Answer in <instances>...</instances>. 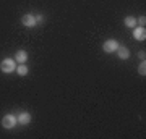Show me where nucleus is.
Masks as SVG:
<instances>
[{"instance_id":"nucleus-1","label":"nucleus","mask_w":146,"mask_h":139,"mask_svg":"<svg viewBox=\"0 0 146 139\" xmlns=\"http://www.w3.org/2000/svg\"><path fill=\"white\" fill-rule=\"evenodd\" d=\"M0 70L2 73H13L16 70V60L15 58H3L2 62H0Z\"/></svg>"},{"instance_id":"nucleus-2","label":"nucleus","mask_w":146,"mask_h":139,"mask_svg":"<svg viewBox=\"0 0 146 139\" xmlns=\"http://www.w3.org/2000/svg\"><path fill=\"white\" fill-rule=\"evenodd\" d=\"M16 125H18L16 115H13V113H7V115H3V118H2V126H3L5 129H15Z\"/></svg>"},{"instance_id":"nucleus-3","label":"nucleus","mask_w":146,"mask_h":139,"mask_svg":"<svg viewBox=\"0 0 146 139\" xmlns=\"http://www.w3.org/2000/svg\"><path fill=\"white\" fill-rule=\"evenodd\" d=\"M117 47H119V42L115 41V39H107V41L102 44V50L106 53H114L117 50Z\"/></svg>"},{"instance_id":"nucleus-4","label":"nucleus","mask_w":146,"mask_h":139,"mask_svg":"<svg viewBox=\"0 0 146 139\" xmlns=\"http://www.w3.org/2000/svg\"><path fill=\"white\" fill-rule=\"evenodd\" d=\"M21 23H23V26H26V28H34L37 24L36 16L31 15V13H26V15L21 16Z\"/></svg>"},{"instance_id":"nucleus-5","label":"nucleus","mask_w":146,"mask_h":139,"mask_svg":"<svg viewBox=\"0 0 146 139\" xmlns=\"http://www.w3.org/2000/svg\"><path fill=\"white\" fill-rule=\"evenodd\" d=\"M133 39L135 41H145L146 39V29L145 26H135L133 28Z\"/></svg>"},{"instance_id":"nucleus-6","label":"nucleus","mask_w":146,"mask_h":139,"mask_svg":"<svg viewBox=\"0 0 146 139\" xmlns=\"http://www.w3.org/2000/svg\"><path fill=\"white\" fill-rule=\"evenodd\" d=\"M16 120H18V123L20 125H29L31 123V120H33V117H31L29 112H21V113L16 117Z\"/></svg>"},{"instance_id":"nucleus-7","label":"nucleus","mask_w":146,"mask_h":139,"mask_svg":"<svg viewBox=\"0 0 146 139\" xmlns=\"http://www.w3.org/2000/svg\"><path fill=\"white\" fill-rule=\"evenodd\" d=\"M28 58H29V55H28L26 50H23V49H21V50H16V53H15L16 63H26Z\"/></svg>"},{"instance_id":"nucleus-8","label":"nucleus","mask_w":146,"mask_h":139,"mask_svg":"<svg viewBox=\"0 0 146 139\" xmlns=\"http://www.w3.org/2000/svg\"><path fill=\"white\" fill-rule=\"evenodd\" d=\"M115 52H117V57L122 58V60H127V58H130V50H128L127 47H123V45H119Z\"/></svg>"},{"instance_id":"nucleus-9","label":"nucleus","mask_w":146,"mask_h":139,"mask_svg":"<svg viewBox=\"0 0 146 139\" xmlns=\"http://www.w3.org/2000/svg\"><path fill=\"white\" fill-rule=\"evenodd\" d=\"M16 73H18V76H28V73H29V68H28L26 63H20V65H16Z\"/></svg>"},{"instance_id":"nucleus-10","label":"nucleus","mask_w":146,"mask_h":139,"mask_svg":"<svg viewBox=\"0 0 146 139\" xmlns=\"http://www.w3.org/2000/svg\"><path fill=\"white\" fill-rule=\"evenodd\" d=\"M123 24H125L127 28H135L138 23H136V18H135V16H127L125 20H123Z\"/></svg>"},{"instance_id":"nucleus-11","label":"nucleus","mask_w":146,"mask_h":139,"mask_svg":"<svg viewBox=\"0 0 146 139\" xmlns=\"http://www.w3.org/2000/svg\"><path fill=\"white\" fill-rule=\"evenodd\" d=\"M138 73H140V76H143V78L146 76V62L145 60L138 65Z\"/></svg>"},{"instance_id":"nucleus-12","label":"nucleus","mask_w":146,"mask_h":139,"mask_svg":"<svg viewBox=\"0 0 146 139\" xmlns=\"http://www.w3.org/2000/svg\"><path fill=\"white\" fill-rule=\"evenodd\" d=\"M136 23H138L140 26H145V23H146V18H145V16H140V18L136 20Z\"/></svg>"},{"instance_id":"nucleus-13","label":"nucleus","mask_w":146,"mask_h":139,"mask_svg":"<svg viewBox=\"0 0 146 139\" xmlns=\"http://www.w3.org/2000/svg\"><path fill=\"white\" fill-rule=\"evenodd\" d=\"M138 57H140L141 60H145V57H146V52H145V50H140V52H138Z\"/></svg>"},{"instance_id":"nucleus-14","label":"nucleus","mask_w":146,"mask_h":139,"mask_svg":"<svg viewBox=\"0 0 146 139\" xmlns=\"http://www.w3.org/2000/svg\"><path fill=\"white\" fill-rule=\"evenodd\" d=\"M36 21H37V23H42V21H44V16H42V15L36 16Z\"/></svg>"}]
</instances>
